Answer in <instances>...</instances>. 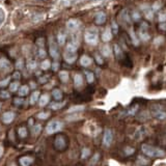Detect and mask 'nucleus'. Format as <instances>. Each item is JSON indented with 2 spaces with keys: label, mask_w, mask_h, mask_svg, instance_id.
<instances>
[{
  "label": "nucleus",
  "mask_w": 166,
  "mask_h": 166,
  "mask_svg": "<svg viewBox=\"0 0 166 166\" xmlns=\"http://www.w3.org/2000/svg\"><path fill=\"white\" fill-rule=\"evenodd\" d=\"M145 135H146V129H145V127H140V128L135 132L134 137L135 139H137V140H140V139L145 137Z\"/></svg>",
  "instance_id": "9b49d317"
},
{
  "label": "nucleus",
  "mask_w": 166,
  "mask_h": 166,
  "mask_svg": "<svg viewBox=\"0 0 166 166\" xmlns=\"http://www.w3.org/2000/svg\"><path fill=\"white\" fill-rule=\"evenodd\" d=\"M27 67H28V70H34L35 68H37V62L34 60H29Z\"/></svg>",
  "instance_id": "c03bdc74"
},
{
  "label": "nucleus",
  "mask_w": 166,
  "mask_h": 166,
  "mask_svg": "<svg viewBox=\"0 0 166 166\" xmlns=\"http://www.w3.org/2000/svg\"><path fill=\"white\" fill-rule=\"evenodd\" d=\"M51 67V62H50L48 59H46V60H44L43 62H42V64H41V68H42V70H48L49 68Z\"/></svg>",
  "instance_id": "2f4dec72"
},
{
  "label": "nucleus",
  "mask_w": 166,
  "mask_h": 166,
  "mask_svg": "<svg viewBox=\"0 0 166 166\" xmlns=\"http://www.w3.org/2000/svg\"><path fill=\"white\" fill-rule=\"evenodd\" d=\"M13 77H14L15 79H17V80H18V79H20V74L18 73V72H16V73L14 74V76H13Z\"/></svg>",
  "instance_id": "e2e57ef3"
},
{
  "label": "nucleus",
  "mask_w": 166,
  "mask_h": 166,
  "mask_svg": "<svg viewBox=\"0 0 166 166\" xmlns=\"http://www.w3.org/2000/svg\"><path fill=\"white\" fill-rule=\"evenodd\" d=\"M112 32H113L114 34H117V32H118V25H117V23L116 22H112Z\"/></svg>",
  "instance_id": "49530a36"
},
{
  "label": "nucleus",
  "mask_w": 166,
  "mask_h": 166,
  "mask_svg": "<svg viewBox=\"0 0 166 166\" xmlns=\"http://www.w3.org/2000/svg\"><path fill=\"white\" fill-rule=\"evenodd\" d=\"M33 163V158L29 156H24L21 157L19 159V164L20 166H30Z\"/></svg>",
  "instance_id": "1a4fd4ad"
},
{
  "label": "nucleus",
  "mask_w": 166,
  "mask_h": 166,
  "mask_svg": "<svg viewBox=\"0 0 166 166\" xmlns=\"http://www.w3.org/2000/svg\"><path fill=\"white\" fill-rule=\"evenodd\" d=\"M38 57H41V58L46 57V51L43 48H40V50H38Z\"/></svg>",
  "instance_id": "8fccbe9b"
},
{
  "label": "nucleus",
  "mask_w": 166,
  "mask_h": 166,
  "mask_svg": "<svg viewBox=\"0 0 166 166\" xmlns=\"http://www.w3.org/2000/svg\"><path fill=\"white\" fill-rule=\"evenodd\" d=\"M18 88H19V82H18V81L13 82V83L11 84V86H10L11 91H17Z\"/></svg>",
  "instance_id": "79ce46f5"
},
{
  "label": "nucleus",
  "mask_w": 166,
  "mask_h": 166,
  "mask_svg": "<svg viewBox=\"0 0 166 166\" xmlns=\"http://www.w3.org/2000/svg\"><path fill=\"white\" fill-rule=\"evenodd\" d=\"M141 151L142 154H144L149 158H162L165 156V152L162 149L147 143H143L141 145Z\"/></svg>",
  "instance_id": "f257e3e1"
},
{
  "label": "nucleus",
  "mask_w": 166,
  "mask_h": 166,
  "mask_svg": "<svg viewBox=\"0 0 166 166\" xmlns=\"http://www.w3.org/2000/svg\"><path fill=\"white\" fill-rule=\"evenodd\" d=\"M8 82H10V78H7L4 80H2V81H0V87H4L7 86L8 84Z\"/></svg>",
  "instance_id": "864d4df0"
},
{
  "label": "nucleus",
  "mask_w": 166,
  "mask_h": 166,
  "mask_svg": "<svg viewBox=\"0 0 166 166\" xmlns=\"http://www.w3.org/2000/svg\"><path fill=\"white\" fill-rule=\"evenodd\" d=\"M91 62H93V59L90 57H88L87 55H83L81 59H80V64H81L82 67H88L91 64Z\"/></svg>",
  "instance_id": "dca6fc26"
},
{
  "label": "nucleus",
  "mask_w": 166,
  "mask_h": 166,
  "mask_svg": "<svg viewBox=\"0 0 166 166\" xmlns=\"http://www.w3.org/2000/svg\"><path fill=\"white\" fill-rule=\"evenodd\" d=\"M160 7H161V3H160L159 1H156L155 3L152 5V11H157L160 10Z\"/></svg>",
  "instance_id": "a18cd8bd"
},
{
  "label": "nucleus",
  "mask_w": 166,
  "mask_h": 166,
  "mask_svg": "<svg viewBox=\"0 0 166 166\" xmlns=\"http://www.w3.org/2000/svg\"><path fill=\"white\" fill-rule=\"evenodd\" d=\"M8 166H16V165H15V164H10Z\"/></svg>",
  "instance_id": "338daca9"
},
{
  "label": "nucleus",
  "mask_w": 166,
  "mask_h": 166,
  "mask_svg": "<svg viewBox=\"0 0 166 166\" xmlns=\"http://www.w3.org/2000/svg\"><path fill=\"white\" fill-rule=\"evenodd\" d=\"M50 116V113L49 112H41V113L37 114V117L41 118V120H46Z\"/></svg>",
  "instance_id": "37998d69"
},
{
  "label": "nucleus",
  "mask_w": 166,
  "mask_h": 166,
  "mask_svg": "<svg viewBox=\"0 0 166 166\" xmlns=\"http://www.w3.org/2000/svg\"><path fill=\"white\" fill-rule=\"evenodd\" d=\"M10 61L7 60V58H0V68L1 69H7V68H10Z\"/></svg>",
  "instance_id": "c85d7f7f"
},
{
  "label": "nucleus",
  "mask_w": 166,
  "mask_h": 166,
  "mask_svg": "<svg viewBox=\"0 0 166 166\" xmlns=\"http://www.w3.org/2000/svg\"><path fill=\"white\" fill-rule=\"evenodd\" d=\"M144 14H145V18H146L147 20L152 21L154 19V11H151V8H149V10L144 11Z\"/></svg>",
  "instance_id": "7c9ffc66"
},
{
  "label": "nucleus",
  "mask_w": 166,
  "mask_h": 166,
  "mask_svg": "<svg viewBox=\"0 0 166 166\" xmlns=\"http://www.w3.org/2000/svg\"><path fill=\"white\" fill-rule=\"evenodd\" d=\"M49 96L48 94H43L40 99H38V104H40L41 107H44V106H46L47 104L49 103Z\"/></svg>",
  "instance_id": "6ab92c4d"
},
{
  "label": "nucleus",
  "mask_w": 166,
  "mask_h": 166,
  "mask_svg": "<svg viewBox=\"0 0 166 166\" xmlns=\"http://www.w3.org/2000/svg\"><path fill=\"white\" fill-rule=\"evenodd\" d=\"M0 108H1V103H0Z\"/></svg>",
  "instance_id": "774afa93"
},
{
  "label": "nucleus",
  "mask_w": 166,
  "mask_h": 166,
  "mask_svg": "<svg viewBox=\"0 0 166 166\" xmlns=\"http://www.w3.org/2000/svg\"><path fill=\"white\" fill-rule=\"evenodd\" d=\"M28 124H29V126H32V124H33V120H29V121H28Z\"/></svg>",
  "instance_id": "69168bd1"
},
{
  "label": "nucleus",
  "mask_w": 166,
  "mask_h": 166,
  "mask_svg": "<svg viewBox=\"0 0 166 166\" xmlns=\"http://www.w3.org/2000/svg\"><path fill=\"white\" fill-rule=\"evenodd\" d=\"M51 66H52V70L55 72V71H57V70H58V68H59V63H58V62H53V63L51 64Z\"/></svg>",
  "instance_id": "bf43d9fd"
},
{
  "label": "nucleus",
  "mask_w": 166,
  "mask_h": 166,
  "mask_svg": "<svg viewBox=\"0 0 166 166\" xmlns=\"http://www.w3.org/2000/svg\"><path fill=\"white\" fill-rule=\"evenodd\" d=\"M114 53L116 55V58L117 59H121L124 57V53H123V50L120 49V47L118 45H114Z\"/></svg>",
  "instance_id": "5701e85b"
},
{
  "label": "nucleus",
  "mask_w": 166,
  "mask_h": 166,
  "mask_svg": "<svg viewBox=\"0 0 166 166\" xmlns=\"http://www.w3.org/2000/svg\"><path fill=\"white\" fill-rule=\"evenodd\" d=\"M152 114L154 117H156L159 120H166V112L163 110L161 106L155 105L152 109Z\"/></svg>",
  "instance_id": "423d86ee"
},
{
  "label": "nucleus",
  "mask_w": 166,
  "mask_h": 166,
  "mask_svg": "<svg viewBox=\"0 0 166 166\" xmlns=\"http://www.w3.org/2000/svg\"><path fill=\"white\" fill-rule=\"evenodd\" d=\"M59 79H60L62 82H68V80H69V73H68L67 71H61V72L59 73Z\"/></svg>",
  "instance_id": "a878e982"
},
{
  "label": "nucleus",
  "mask_w": 166,
  "mask_h": 166,
  "mask_svg": "<svg viewBox=\"0 0 166 166\" xmlns=\"http://www.w3.org/2000/svg\"><path fill=\"white\" fill-rule=\"evenodd\" d=\"M18 134H19L20 138H25L28 134L27 129H26L25 127H21V128H19V130H18Z\"/></svg>",
  "instance_id": "bb28decb"
},
{
  "label": "nucleus",
  "mask_w": 166,
  "mask_h": 166,
  "mask_svg": "<svg viewBox=\"0 0 166 166\" xmlns=\"http://www.w3.org/2000/svg\"><path fill=\"white\" fill-rule=\"evenodd\" d=\"M64 102H62V103H51V105H50V107H51L52 110H58V109H60L62 108L64 106Z\"/></svg>",
  "instance_id": "cd10ccee"
},
{
  "label": "nucleus",
  "mask_w": 166,
  "mask_h": 166,
  "mask_svg": "<svg viewBox=\"0 0 166 166\" xmlns=\"http://www.w3.org/2000/svg\"><path fill=\"white\" fill-rule=\"evenodd\" d=\"M74 84H75L76 87H80L83 84V78L80 74H76L74 76Z\"/></svg>",
  "instance_id": "a211bd4d"
},
{
  "label": "nucleus",
  "mask_w": 166,
  "mask_h": 166,
  "mask_svg": "<svg viewBox=\"0 0 166 166\" xmlns=\"http://www.w3.org/2000/svg\"><path fill=\"white\" fill-rule=\"evenodd\" d=\"M52 96H53V98H54L56 101H59V100L62 99V93L58 90V88H55V90H53Z\"/></svg>",
  "instance_id": "393cba45"
},
{
  "label": "nucleus",
  "mask_w": 166,
  "mask_h": 166,
  "mask_svg": "<svg viewBox=\"0 0 166 166\" xmlns=\"http://www.w3.org/2000/svg\"><path fill=\"white\" fill-rule=\"evenodd\" d=\"M111 38H112V32H111V29L110 28H106L105 29V31L103 32V34H102V41L103 42H109V41H111Z\"/></svg>",
  "instance_id": "2eb2a0df"
},
{
  "label": "nucleus",
  "mask_w": 166,
  "mask_h": 166,
  "mask_svg": "<svg viewBox=\"0 0 166 166\" xmlns=\"http://www.w3.org/2000/svg\"><path fill=\"white\" fill-rule=\"evenodd\" d=\"M99 159H100V154H99V153L94 154V155L93 156V158H91L90 164H91V165H94V164H96V163H98V161H99Z\"/></svg>",
  "instance_id": "ea45409f"
},
{
  "label": "nucleus",
  "mask_w": 166,
  "mask_h": 166,
  "mask_svg": "<svg viewBox=\"0 0 166 166\" xmlns=\"http://www.w3.org/2000/svg\"><path fill=\"white\" fill-rule=\"evenodd\" d=\"M106 22V14L104 11H100L96 16V23L98 25H102Z\"/></svg>",
  "instance_id": "4468645a"
},
{
  "label": "nucleus",
  "mask_w": 166,
  "mask_h": 166,
  "mask_svg": "<svg viewBox=\"0 0 166 166\" xmlns=\"http://www.w3.org/2000/svg\"><path fill=\"white\" fill-rule=\"evenodd\" d=\"M3 152H4V150H3V147L0 145V158L2 157V155H3Z\"/></svg>",
  "instance_id": "0e129e2a"
},
{
  "label": "nucleus",
  "mask_w": 166,
  "mask_h": 166,
  "mask_svg": "<svg viewBox=\"0 0 166 166\" xmlns=\"http://www.w3.org/2000/svg\"><path fill=\"white\" fill-rule=\"evenodd\" d=\"M77 44L76 43H69L66 47V52H71V53H76L77 51Z\"/></svg>",
  "instance_id": "412c9836"
},
{
  "label": "nucleus",
  "mask_w": 166,
  "mask_h": 166,
  "mask_svg": "<svg viewBox=\"0 0 166 166\" xmlns=\"http://www.w3.org/2000/svg\"><path fill=\"white\" fill-rule=\"evenodd\" d=\"M80 23L78 20L76 19H71L67 22V27L70 29V30H76L77 28L79 27Z\"/></svg>",
  "instance_id": "f8f14e48"
},
{
  "label": "nucleus",
  "mask_w": 166,
  "mask_h": 166,
  "mask_svg": "<svg viewBox=\"0 0 166 166\" xmlns=\"http://www.w3.org/2000/svg\"><path fill=\"white\" fill-rule=\"evenodd\" d=\"M37 44V46H40V48H44V38H38Z\"/></svg>",
  "instance_id": "13d9d810"
},
{
  "label": "nucleus",
  "mask_w": 166,
  "mask_h": 166,
  "mask_svg": "<svg viewBox=\"0 0 166 166\" xmlns=\"http://www.w3.org/2000/svg\"><path fill=\"white\" fill-rule=\"evenodd\" d=\"M85 42L90 45H97L98 40H99V33L96 28H90L85 31L84 34Z\"/></svg>",
  "instance_id": "f03ea898"
},
{
  "label": "nucleus",
  "mask_w": 166,
  "mask_h": 166,
  "mask_svg": "<svg viewBox=\"0 0 166 166\" xmlns=\"http://www.w3.org/2000/svg\"><path fill=\"white\" fill-rule=\"evenodd\" d=\"M18 93H19V96L20 97H24V96H26V94L29 93V88H28L27 85H23V86H21L19 88Z\"/></svg>",
  "instance_id": "b1692460"
},
{
  "label": "nucleus",
  "mask_w": 166,
  "mask_h": 166,
  "mask_svg": "<svg viewBox=\"0 0 166 166\" xmlns=\"http://www.w3.org/2000/svg\"><path fill=\"white\" fill-rule=\"evenodd\" d=\"M112 141H113V133L110 129H106L103 136V144L108 147L111 145Z\"/></svg>",
  "instance_id": "0eeeda50"
},
{
  "label": "nucleus",
  "mask_w": 166,
  "mask_h": 166,
  "mask_svg": "<svg viewBox=\"0 0 166 166\" xmlns=\"http://www.w3.org/2000/svg\"><path fill=\"white\" fill-rule=\"evenodd\" d=\"M158 21L160 23L166 22V11H162L158 15Z\"/></svg>",
  "instance_id": "f704fd0d"
},
{
  "label": "nucleus",
  "mask_w": 166,
  "mask_h": 166,
  "mask_svg": "<svg viewBox=\"0 0 166 166\" xmlns=\"http://www.w3.org/2000/svg\"><path fill=\"white\" fill-rule=\"evenodd\" d=\"M49 45H50V49H49L50 55H51L53 58H58V56H59L58 48H57V46H56V44L54 43V41H53L52 38H50Z\"/></svg>",
  "instance_id": "6e6552de"
},
{
  "label": "nucleus",
  "mask_w": 166,
  "mask_h": 166,
  "mask_svg": "<svg viewBox=\"0 0 166 166\" xmlns=\"http://www.w3.org/2000/svg\"><path fill=\"white\" fill-rule=\"evenodd\" d=\"M85 75H86V79L88 83H93L94 80V76L91 72H85Z\"/></svg>",
  "instance_id": "c9c22d12"
},
{
  "label": "nucleus",
  "mask_w": 166,
  "mask_h": 166,
  "mask_svg": "<svg viewBox=\"0 0 166 166\" xmlns=\"http://www.w3.org/2000/svg\"><path fill=\"white\" fill-rule=\"evenodd\" d=\"M38 99H40V91H37V90L33 91L30 97V104L31 105H34L38 101Z\"/></svg>",
  "instance_id": "4be33fe9"
},
{
  "label": "nucleus",
  "mask_w": 166,
  "mask_h": 166,
  "mask_svg": "<svg viewBox=\"0 0 166 166\" xmlns=\"http://www.w3.org/2000/svg\"><path fill=\"white\" fill-rule=\"evenodd\" d=\"M48 80V76H45L43 78H40V83H45Z\"/></svg>",
  "instance_id": "680f3d73"
},
{
  "label": "nucleus",
  "mask_w": 166,
  "mask_h": 166,
  "mask_svg": "<svg viewBox=\"0 0 166 166\" xmlns=\"http://www.w3.org/2000/svg\"><path fill=\"white\" fill-rule=\"evenodd\" d=\"M94 58H96V61L98 62V64H103V58L101 57V55H99V54H96L94 55Z\"/></svg>",
  "instance_id": "3c124183"
},
{
  "label": "nucleus",
  "mask_w": 166,
  "mask_h": 166,
  "mask_svg": "<svg viewBox=\"0 0 166 166\" xmlns=\"http://www.w3.org/2000/svg\"><path fill=\"white\" fill-rule=\"evenodd\" d=\"M134 152H135V149H133V147L127 146L126 149H124V155L126 156H131L134 154Z\"/></svg>",
  "instance_id": "4c0bfd02"
},
{
  "label": "nucleus",
  "mask_w": 166,
  "mask_h": 166,
  "mask_svg": "<svg viewBox=\"0 0 166 166\" xmlns=\"http://www.w3.org/2000/svg\"><path fill=\"white\" fill-rule=\"evenodd\" d=\"M41 131H42V126H41V124H35V126H33V128H32V133H33L34 135L40 134Z\"/></svg>",
  "instance_id": "e433bc0d"
},
{
  "label": "nucleus",
  "mask_w": 166,
  "mask_h": 166,
  "mask_svg": "<svg viewBox=\"0 0 166 166\" xmlns=\"http://www.w3.org/2000/svg\"><path fill=\"white\" fill-rule=\"evenodd\" d=\"M138 110V106L137 105H135L134 107H132V108H130L128 111L126 112V115H134L136 112H137Z\"/></svg>",
  "instance_id": "72a5a7b5"
},
{
  "label": "nucleus",
  "mask_w": 166,
  "mask_h": 166,
  "mask_svg": "<svg viewBox=\"0 0 166 166\" xmlns=\"http://www.w3.org/2000/svg\"><path fill=\"white\" fill-rule=\"evenodd\" d=\"M16 68L18 70H20V69H22V68H23V60H22V59H19V60L17 61Z\"/></svg>",
  "instance_id": "6e6d98bb"
},
{
  "label": "nucleus",
  "mask_w": 166,
  "mask_h": 166,
  "mask_svg": "<svg viewBox=\"0 0 166 166\" xmlns=\"http://www.w3.org/2000/svg\"><path fill=\"white\" fill-rule=\"evenodd\" d=\"M62 128V123L60 120H51L50 123L47 124V128H46V132L48 135H52L54 133L60 131Z\"/></svg>",
  "instance_id": "7ed1b4c3"
},
{
  "label": "nucleus",
  "mask_w": 166,
  "mask_h": 166,
  "mask_svg": "<svg viewBox=\"0 0 166 166\" xmlns=\"http://www.w3.org/2000/svg\"><path fill=\"white\" fill-rule=\"evenodd\" d=\"M4 21V11L0 8V25L2 24V22Z\"/></svg>",
  "instance_id": "4d7b16f0"
},
{
  "label": "nucleus",
  "mask_w": 166,
  "mask_h": 166,
  "mask_svg": "<svg viewBox=\"0 0 166 166\" xmlns=\"http://www.w3.org/2000/svg\"><path fill=\"white\" fill-rule=\"evenodd\" d=\"M24 103V99H22V98H17V99L14 100V104L17 106H20L22 105V104Z\"/></svg>",
  "instance_id": "de8ad7c7"
},
{
  "label": "nucleus",
  "mask_w": 166,
  "mask_h": 166,
  "mask_svg": "<svg viewBox=\"0 0 166 166\" xmlns=\"http://www.w3.org/2000/svg\"><path fill=\"white\" fill-rule=\"evenodd\" d=\"M129 33H130V37H131L133 45H134V46H138L139 45V38L137 37V35H136L134 30H133V29H130Z\"/></svg>",
  "instance_id": "aec40b11"
},
{
  "label": "nucleus",
  "mask_w": 166,
  "mask_h": 166,
  "mask_svg": "<svg viewBox=\"0 0 166 166\" xmlns=\"http://www.w3.org/2000/svg\"><path fill=\"white\" fill-rule=\"evenodd\" d=\"M84 110V106H74V107L70 108L68 112H76V111H82Z\"/></svg>",
  "instance_id": "58836bf2"
},
{
  "label": "nucleus",
  "mask_w": 166,
  "mask_h": 166,
  "mask_svg": "<svg viewBox=\"0 0 166 166\" xmlns=\"http://www.w3.org/2000/svg\"><path fill=\"white\" fill-rule=\"evenodd\" d=\"M64 60H66L68 63H73L75 62L77 55L76 53H71V52H64V56H63Z\"/></svg>",
  "instance_id": "ddd939ff"
},
{
  "label": "nucleus",
  "mask_w": 166,
  "mask_h": 166,
  "mask_svg": "<svg viewBox=\"0 0 166 166\" xmlns=\"http://www.w3.org/2000/svg\"><path fill=\"white\" fill-rule=\"evenodd\" d=\"M15 118V113L11 111H7L2 115V120L4 124H11Z\"/></svg>",
  "instance_id": "9d476101"
},
{
  "label": "nucleus",
  "mask_w": 166,
  "mask_h": 166,
  "mask_svg": "<svg viewBox=\"0 0 166 166\" xmlns=\"http://www.w3.org/2000/svg\"><path fill=\"white\" fill-rule=\"evenodd\" d=\"M149 30V24L146 22H142L140 25V29L138 31V37L141 41L147 42L151 40V34L147 32Z\"/></svg>",
  "instance_id": "39448f33"
},
{
  "label": "nucleus",
  "mask_w": 166,
  "mask_h": 166,
  "mask_svg": "<svg viewBox=\"0 0 166 166\" xmlns=\"http://www.w3.org/2000/svg\"><path fill=\"white\" fill-rule=\"evenodd\" d=\"M57 42H58V44L60 46L62 45H64V43H66V35H64L63 33H58L57 34Z\"/></svg>",
  "instance_id": "c756f323"
},
{
  "label": "nucleus",
  "mask_w": 166,
  "mask_h": 166,
  "mask_svg": "<svg viewBox=\"0 0 166 166\" xmlns=\"http://www.w3.org/2000/svg\"><path fill=\"white\" fill-rule=\"evenodd\" d=\"M121 15H123V19L124 21H127L128 23H130V18H129V15H128V11H127V10H124L123 13H121Z\"/></svg>",
  "instance_id": "09e8293b"
},
{
  "label": "nucleus",
  "mask_w": 166,
  "mask_h": 166,
  "mask_svg": "<svg viewBox=\"0 0 166 166\" xmlns=\"http://www.w3.org/2000/svg\"><path fill=\"white\" fill-rule=\"evenodd\" d=\"M101 52H102V55L105 56V57H109V56H111V54H112L111 48L108 45L103 46L102 49H101Z\"/></svg>",
  "instance_id": "f3484780"
},
{
  "label": "nucleus",
  "mask_w": 166,
  "mask_h": 166,
  "mask_svg": "<svg viewBox=\"0 0 166 166\" xmlns=\"http://www.w3.org/2000/svg\"><path fill=\"white\" fill-rule=\"evenodd\" d=\"M90 150L87 149V147H84V149L82 150V153H81V158L82 159H86L88 156H90Z\"/></svg>",
  "instance_id": "473e14b6"
},
{
  "label": "nucleus",
  "mask_w": 166,
  "mask_h": 166,
  "mask_svg": "<svg viewBox=\"0 0 166 166\" xmlns=\"http://www.w3.org/2000/svg\"><path fill=\"white\" fill-rule=\"evenodd\" d=\"M131 17H132L133 21H139V20H140V18H141L140 14H139L138 11H133L132 15H131Z\"/></svg>",
  "instance_id": "a19ab883"
},
{
  "label": "nucleus",
  "mask_w": 166,
  "mask_h": 166,
  "mask_svg": "<svg viewBox=\"0 0 166 166\" xmlns=\"http://www.w3.org/2000/svg\"><path fill=\"white\" fill-rule=\"evenodd\" d=\"M159 28H160V29H162V30H166V22L160 23Z\"/></svg>",
  "instance_id": "052dcab7"
},
{
  "label": "nucleus",
  "mask_w": 166,
  "mask_h": 166,
  "mask_svg": "<svg viewBox=\"0 0 166 166\" xmlns=\"http://www.w3.org/2000/svg\"><path fill=\"white\" fill-rule=\"evenodd\" d=\"M163 42H164V37H156V40L154 43L156 44V45H160V44H162Z\"/></svg>",
  "instance_id": "603ef678"
},
{
  "label": "nucleus",
  "mask_w": 166,
  "mask_h": 166,
  "mask_svg": "<svg viewBox=\"0 0 166 166\" xmlns=\"http://www.w3.org/2000/svg\"><path fill=\"white\" fill-rule=\"evenodd\" d=\"M68 146V139L64 135L59 134L54 139V147L57 151H63Z\"/></svg>",
  "instance_id": "20e7f679"
},
{
  "label": "nucleus",
  "mask_w": 166,
  "mask_h": 166,
  "mask_svg": "<svg viewBox=\"0 0 166 166\" xmlns=\"http://www.w3.org/2000/svg\"><path fill=\"white\" fill-rule=\"evenodd\" d=\"M0 96H1V98H3V99H8V98H10V93H7V91H5V90H2L1 93H0Z\"/></svg>",
  "instance_id": "5fc2aeb1"
}]
</instances>
